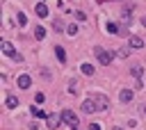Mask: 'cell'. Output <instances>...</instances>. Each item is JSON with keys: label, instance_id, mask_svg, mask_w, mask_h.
<instances>
[{"label": "cell", "instance_id": "6da1fadb", "mask_svg": "<svg viewBox=\"0 0 146 130\" xmlns=\"http://www.w3.org/2000/svg\"><path fill=\"white\" fill-rule=\"evenodd\" d=\"M94 52H96V57H98V62H100L103 66L112 64V52H107L105 48H94Z\"/></svg>", "mask_w": 146, "mask_h": 130}, {"label": "cell", "instance_id": "7a4b0ae2", "mask_svg": "<svg viewBox=\"0 0 146 130\" xmlns=\"http://www.w3.org/2000/svg\"><path fill=\"white\" fill-rule=\"evenodd\" d=\"M62 121L66 123V125H71V128H78V116H75V112H71V109H64L62 112Z\"/></svg>", "mask_w": 146, "mask_h": 130}, {"label": "cell", "instance_id": "3957f363", "mask_svg": "<svg viewBox=\"0 0 146 130\" xmlns=\"http://www.w3.org/2000/svg\"><path fill=\"white\" fill-rule=\"evenodd\" d=\"M100 107H98V103L94 100V98H87V100H82V112L84 114H94V112H98Z\"/></svg>", "mask_w": 146, "mask_h": 130}, {"label": "cell", "instance_id": "277c9868", "mask_svg": "<svg viewBox=\"0 0 146 130\" xmlns=\"http://www.w3.org/2000/svg\"><path fill=\"white\" fill-rule=\"evenodd\" d=\"M46 121H48V128H50V130H55V128L62 123V114H59V116H57V114H48V119H46Z\"/></svg>", "mask_w": 146, "mask_h": 130}, {"label": "cell", "instance_id": "5b68a950", "mask_svg": "<svg viewBox=\"0 0 146 130\" xmlns=\"http://www.w3.org/2000/svg\"><path fill=\"white\" fill-rule=\"evenodd\" d=\"M119 98H121V103H132V98H135V94H132V89H121V94H119Z\"/></svg>", "mask_w": 146, "mask_h": 130}, {"label": "cell", "instance_id": "8992f818", "mask_svg": "<svg viewBox=\"0 0 146 130\" xmlns=\"http://www.w3.org/2000/svg\"><path fill=\"white\" fill-rule=\"evenodd\" d=\"M16 82H18V87H21V89H27V87L32 84V78L23 73V75H18V80H16Z\"/></svg>", "mask_w": 146, "mask_h": 130}, {"label": "cell", "instance_id": "52a82bcc", "mask_svg": "<svg viewBox=\"0 0 146 130\" xmlns=\"http://www.w3.org/2000/svg\"><path fill=\"white\" fill-rule=\"evenodd\" d=\"M128 41H130V46H132V48H144V41H141V36H137V34L128 36Z\"/></svg>", "mask_w": 146, "mask_h": 130}, {"label": "cell", "instance_id": "ba28073f", "mask_svg": "<svg viewBox=\"0 0 146 130\" xmlns=\"http://www.w3.org/2000/svg\"><path fill=\"white\" fill-rule=\"evenodd\" d=\"M0 48H2V52H5V55H9V57H14V55H16V50H14V46H11L9 41H2V46H0Z\"/></svg>", "mask_w": 146, "mask_h": 130}, {"label": "cell", "instance_id": "9c48e42d", "mask_svg": "<svg viewBox=\"0 0 146 130\" xmlns=\"http://www.w3.org/2000/svg\"><path fill=\"white\" fill-rule=\"evenodd\" d=\"M34 11H36V16H39V18H46V16H48V7H46L43 2H39Z\"/></svg>", "mask_w": 146, "mask_h": 130}, {"label": "cell", "instance_id": "30bf717a", "mask_svg": "<svg viewBox=\"0 0 146 130\" xmlns=\"http://www.w3.org/2000/svg\"><path fill=\"white\" fill-rule=\"evenodd\" d=\"M94 100L98 103V107H100V109H105V107H107V98H105L103 94H94Z\"/></svg>", "mask_w": 146, "mask_h": 130}, {"label": "cell", "instance_id": "8fae6325", "mask_svg": "<svg viewBox=\"0 0 146 130\" xmlns=\"http://www.w3.org/2000/svg\"><path fill=\"white\" fill-rule=\"evenodd\" d=\"M130 73L135 75V80H141V75H144V66H139V64H137V66H132V68H130Z\"/></svg>", "mask_w": 146, "mask_h": 130}, {"label": "cell", "instance_id": "7c38bea8", "mask_svg": "<svg viewBox=\"0 0 146 130\" xmlns=\"http://www.w3.org/2000/svg\"><path fill=\"white\" fill-rule=\"evenodd\" d=\"M55 55H57V59H59L62 64L66 62V52H64V48H62V46H57V48H55Z\"/></svg>", "mask_w": 146, "mask_h": 130}, {"label": "cell", "instance_id": "4fadbf2b", "mask_svg": "<svg viewBox=\"0 0 146 130\" xmlns=\"http://www.w3.org/2000/svg\"><path fill=\"white\" fill-rule=\"evenodd\" d=\"M80 68H82V73H84V75H94V66H91L89 62H84Z\"/></svg>", "mask_w": 146, "mask_h": 130}, {"label": "cell", "instance_id": "5bb4252c", "mask_svg": "<svg viewBox=\"0 0 146 130\" xmlns=\"http://www.w3.org/2000/svg\"><path fill=\"white\" fill-rule=\"evenodd\" d=\"M5 105H7L9 109H14V107L18 105V98H16V96H7V103H5Z\"/></svg>", "mask_w": 146, "mask_h": 130}, {"label": "cell", "instance_id": "9a60e30c", "mask_svg": "<svg viewBox=\"0 0 146 130\" xmlns=\"http://www.w3.org/2000/svg\"><path fill=\"white\" fill-rule=\"evenodd\" d=\"M30 112H32V116H39V119H48V116H46V114H43V112H41L36 105H32V107H30Z\"/></svg>", "mask_w": 146, "mask_h": 130}, {"label": "cell", "instance_id": "2e32d148", "mask_svg": "<svg viewBox=\"0 0 146 130\" xmlns=\"http://www.w3.org/2000/svg\"><path fill=\"white\" fill-rule=\"evenodd\" d=\"M34 36H36V39H43V36H46V27L36 25V30H34Z\"/></svg>", "mask_w": 146, "mask_h": 130}, {"label": "cell", "instance_id": "e0dca14e", "mask_svg": "<svg viewBox=\"0 0 146 130\" xmlns=\"http://www.w3.org/2000/svg\"><path fill=\"white\" fill-rule=\"evenodd\" d=\"M66 34L75 36V34H78V25H68V27H66Z\"/></svg>", "mask_w": 146, "mask_h": 130}, {"label": "cell", "instance_id": "ac0fdd59", "mask_svg": "<svg viewBox=\"0 0 146 130\" xmlns=\"http://www.w3.org/2000/svg\"><path fill=\"white\" fill-rule=\"evenodd\" d=\"M16 21H18V25H21V27H23V25L27 23V18H25V14H18V16H16Z\"/></svg>", "mask_w": 146, "mask_h": 130}, {"label": "cell", "instance_id": "d6986e66", "mask_svg": "<svg viewBox=\"0 0 146 130\" xmlns=\"http://www.w3.org/2000/svg\"><path fill=\"white\" fill-rule=\"evenodd\" d=\"M52 25H55V30H57V32H62V27H64V23H62L59 18H55V21H52Z\"/></svg>", "mask_w": 146, "mask_h": 130}, {"label": "cell", "instance_id": "ffe728a7", "mask_svg": "<svg viewBox=\"0 0 146 130\" xmlns=\"http://www.w3.org/2000/svg\"><path fill=\"white\" fill-rule=\"evenodd\" d=\"M43 98H46V96H43V94H41V91H39V94H36V96H34V103H43Z\"/></svg>", "mask_w": 146, "mask_h": 130}, {"label": "cell", "instance_id": "44dd1931", "mask_svg": "<svg viewBox=\"0 0 146 130\" xmlns=\"http://www.w3.org/2000/svg\"><path fill=\"white\" fill-rule=\"evenodd\" d=\"M75 18H80V21H84V18H87V14H84V11H75Z\"/></svg>", "mask_w": 146, "mask_h": 130}, {"label": "cell", "instance_id": "7402d4cb", "mask_svg": "<svg viewBox=\"0 0 146 130\" xmlns=\"http://www.w3.org/2000/svg\"><path fill=\"white\" fill-rule=\"evenodd\" d=\"M135 89H144V82L141 80H135Z\"/></svg>", "mask_w": 146, "mask_h": 130}, {"label": "cell", "instance_id": "603a6c76", "mask_svg": "<svg viewBox=\"0 0 146 130\" xmlns=\"http://www.w3.org/2000/svg\"><path fill=\"white\" fill-rule=\"evenodd\" d=\"M89 130H100V125H98V123H91V125H89Z\"/></svg>", "mask_w": 146, "mask_h": 130}, {"label": "cell", "instance_id": "cb8c5ba5", "mask_svg": "<svg viewBox=\"0 0 146 130\" xmlns=\"http://www.w3.org/2000/svg\"><path fill=\"white\" fill-rule=\"evenodd\" d=\"M141 25H144V27H146V16H144V18H141Z\"/></svg>", "mask_w": 146, "mask_h": 130}, {"label": "cell", "instance_id": "d4e9b609", "mask_svg": "<svg viewBox=\"0 0 146 130\" xmlns=\"http://www.w3.org/2000/svg\"><path fill=\"white\" fill-rule=\"evenodd\" d=\"M112 130H123V128H112Z\"/></svg>", "mask_w": 146, "mask_h": 130}, {"label": "cell", "instance_id": "484cf974", "mask_svg": "<svg viewBox=\"0 0 146 130\" xmlns=\"http://www.w3.org/2000/svg\"><path fill=\"white\" fill-rule=\"evenodd\" d=\"M144 114H146V105H144Z\"/></svg>", "mask_w": 146, "mask_h": 130}, {"label": "cell", "instance_id": "4316f807", "mask_svg": "<svg viewBox=\"0 0 146 130\" xmlns=\"http://www.w3.org/2000/svg\"><path fill=\"white\" fill-rule=\"evenodd\" d=\"M98 2H105V0H98Z\"/></svg>", "mask_w": 146, "mask_h": 130}]
</instances>
